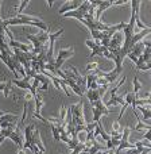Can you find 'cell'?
I'll return each mask as SVG.
<instances>
[{"label":"cell","mask_w":151,"mask_h":154,"mask_svg":"<svg viewBox=\"0 0 151 154\" xmlns=\"http://www.w3.org/2000/svg\"><path fill=\"white\" fill-rule=\"evenodd\" d=\"M92 112H93V122H100V118L103 116V115H108L111 114L112 111H109L108 107L104 104V101L101 100H96L95 103L92 104Z\"/></svg>","instance_id":"cell-1"},{"label":"cell","mask_w":151,"mask_h":154,"mask_svg":"<svg viewBox=\"0 0 151 154\" xmlns=\"http://www.w3.org/2000/svg\"><path fill=\"white\" fill-rule=\"evenodd\" d=\"M76 53L74 48H66V49H61V50L58 51V56H57V58L54 60V66H56V69H61L62 65H64V62L66 61L68 58H70V57H73Z\"/></svg>","instance_id":"cell-2"},{"label":"cell","mask_w":151,"mask_h":154,"mask_svg":"<svg viewBox=\"0 0 151 154\" xmlns=\"http://www.w3.org/2000/svg\"><path fill=\"white\" fill-rule=\"evenodd\" d=\"M123 42H124V35H123V30H122V31H117L112 35V38L109 39V45H108V48H107V50L122 48Z\"/></svg>","instance_id":"cell-3"},{"label":"cell","mask_w":151,"mask_h":154,"mask_svg":"<svg viewBox=\"0 0 151 154\" xmlns=\"http://www.w3.org/2000/svg\"><path fill=\"white\" fill-rule=\"evenodd\" d=\"M35 126L34 123H30V125H27L26 127H24V141H23V149H30L32 145V131H34Z\"/></svg>","instance_id":"cell-4"},{"label":"cell","mask_w":151,"mask_h":154,"mask_svg":"<svg viewBox=\"0 0 151 154\" xmlns=\"http://www.w3.org/2000/svg\"><path fill=\"white\" fill-rule=\"evenodd\" d=\"M8 138L11 139V141L14 142V143L16 145V146L19 147V149H23V134H22V130H20V126H16L15 130L12 131V133L8 135Z\"/></svg>","instance_id":"cell-5"},{"label":"cell","mask_w":151,"mask_h":154,"mask_svg":"<svg viewBox=\"0 0 151 154\" xmlns=\"http://www.w3.org/2000/svg\"><path fill=\"white\" fill-rule=\"evenodd\" d=\"M81 0H73V2H68V3H65L64 5H62L61 8H59V15H64V14H66V12H72V11H76L77 8L81 5Z\"/></svg>","instance_id":"cell-6"},{"label":"cell","mask_w":151,"mask_h":154,"mask_svg":"<svg viewBox=\"0 0 151 154\" xmlns=\"http://www.w3.org/2000/svg\"><path fill=\"white\" fill-rule=\"evenodd\" d=\"M11 82H12V84H15L16 87L19 88V89L29 91V92L32 95V97L35 96V92L32 91V85L30 84V81H27V80H24V79H22V80H16V79H14V80H11Z\"/></svg>","instance_id":"cell-7"},{"label":"cell","mask_w":151,"mask_h":154,"mask_svg":"<svg viewBox=\"0 0 151 154\" xmlns=\"http://www.w3.org/2000/svg\"><path fill=\"white\" fill-rule=\"evenodd\" d=\"M111 5H112V2H101L100 0L97 8H96V11H95V22H100L101 14H103L105 10H108Z\"/></svg>","instance_id":"cell-8"},{"label":"cell","mask_w":151,"mask_h":154,"mask_svg":"<svg viewBox=\"0 0 151 154\" xmlns=\"http://www.w3.org/2000/svg\"><path fill=\"white\" fill-rule=\"evenodd\" d=\"M32 143H34L41 152H43V153L46 152V147H45V145H43L42 139H41V133L37 128H34V131H32Z\"/></svg>","instance_id":"cell-9"},{"label":"cell","mask_w":151,"mask_h":154,"mask_svg":"<svg viewBox=\"0 0 151 154\" xmlns=\"http://www.w3.org/2000/svg\"><path fill=\"white\" fill-rule=\"evenodd\" d=\"M85 95H86V97H88V100H89L90 106H92V104L95 103L96 100H100V99H101L98 89H86Z\"/></svg>","instance_id":"cell-10"},{"label":"cell","mask_w":151,"mask_h":154,"mask_svg":"<svg viewBox=\"0 0 151 154\" xmlns=\"http://www.w3.org/2000/svg\"><path fill=\"white\" fill-rule=\"evenodd\" d=\"M64 81H65V84H66L68 87H70V88H72V89H73V92H74L76 95H78L80 97H82V96H84V92H82V91L80 89V87L76 84L74 81H73L72 79H69V77H66V79H65Z\"/></svg>","instance_id":"cell-11"},{"label":"cell","mask_w":151,"mask_h":154,"mask_svg":"<svg viewBox=\"0 0 151 154\" xmlns=\"http://www.w3.org/2000/svg\"><path fill=\"white\" fill-rule=\"evenodd\" d=\"M143 50H144V45H143V42H138L136 45H134V48H132V49H131L130 54H132L134 57L139 58V57L142 56V53H143Z\"/></svg>","instance_id":"cell-12"},{"label":"cell","mask_w":151,"mask_h":154,"mask_svg":"<svg viewBox=\"0 0 151 154\" xmlns=\"http://www.w3.org/2000/svg\"><path fill=\"white\" fill-rule=\"evenodd\" d=\"M105 104L107 107L108 106H123V104H124V100H123V96H117V95H113V96H111V99H109L108 101H107V103H104Z\"/></svg>","instance_id":"cell-13"},{"label":"cell","mask_w":151,"mask_h":154,"mask_svg":"<svg viewBox=\"0 0 151 154\" xmlns=\"http://www.w3.org/2000/svg\"><path fill=\"white\" fill-rule=\"evenodd\" d=\"M34 100H35V114L34 115H41V109H42V106H43L42 97H41L38 93H35Z\"/></svg>","instance_id":"cell-14"},{"label":"cell","mask_w":151,"mask_h":154,"mask_svg":"<svg viewBox=\"0 0 151 154\" xmlns=\"http://www.w3.org/2000/svg\"><path fill=\"white\" fill-rule=\"evenodd\" d=\"M136 108H138V107H136ZM139 109H140L142 115H143V118H142V122H147L149 119H151L150 106H146V107H139Z\"/></svg>","instance_id":"cell-15"},{"label":"cell","mask_w":151,"mask_h":154,"mask_svg":"<svg viewBox=\"0 0 151 154\" xmlns=\"http://www.w3.org/2000/svg\"><path fill=\"white\" fill-rule=\"evenodd\" d=\"M10 89H11V81H2L0 82V91L4 92V97L10 96Z\"/></svg>","instance_id":"cell-16"},{"label":"cell","mask_w":151,"mask_h":154,"mask_svg":"<svg viewBox=\"0 0 151 154\" xmlns=\"http://www.w3.org/2000/svg\"><path fill=\"white\" fill-rule=\"evenodd\" d=\"M35 37H37V39L39 41L42 45H45L46 42H49V37H50V34H49V31H41L39 34H35Z\"/></svg>","instance_id":"cell-17"},{"label":"cell","mask_w":151,"mask_h":154,"mask_svg":"<svg viewBox=\"0 0 151 154\" xmlns=\"http://www.w3.org/2000/svg\"><path fill=\"white\" fill-rule=\"evenodd\" d=\"M19 118L16 116V115H11V114H4L2 118H0V122H8V123H16V120H18Z\"/></svg>","instance_id":"cell-18"},{"label":"cell","mask_w":151,"mask_h":154,"mask_svg":"<svg viewBox=\"0 0 151 154\" xmlns=\"http://www.w3.org/2000/svg\"><path fill=\"white\" fill-rule=\"evenodd\" d=\"M140 89H142V82L138 80V76H135V77H134V92H132V93L135 95L136 99H138Z\"/></svg>","instance_id":"cell-19"},{"label":"cell","mask_w":151,"mask_h":154,"mask_svg":"<svg viewBox=\"0 0 151 154\" xmlns=\"http://www.w3.org/2000/svg\"><path fill=\"white\" fill-rule=\"evenodd\" d=\"M107 50V48H104V46H96L95 49L92 50V53H90V57H96V56H100V57H103V54H104V51Z\"/></svg>","instance_id":"cell-20"},{"label":"cell","mask_w":151,"mask_h":154,"mask_svg":"<svg viewBox=\"0 0 151 154\" xmlns=\"http://www.w3.org/2000/svg\"><path fill=\"white\" fill-rule=\"evenodd\" d=\"M66 112H68V108L64 106V104H62V106H61V111H59V116H58V118H59V120H61V122L64 123V126H66V125H65V116H66Z\"/></svg>","instance_id":"cell-21"},{"label":"cell","mask_w":151,"mask_h":154,"mask_svg":"<svg viewBox=\"0 0 151 154\" xmlns=\"http://www.w3.org/2000/svg\"><path fill=\"white\" fill-rule=\"evenodd\" d=\"M135 130L136 131H142V130L147 131V130H151V127H150V125H144L143 122H138V125L135 126Z\"/></svg>","instance_id":"cell-22"},{"label":"cell","mask_w":151,"mask_h":154,"mask_svg":"<svg viewBox=\"0 0 151 154\" xmlns=\"http://www.w3.org/2000/svg\"><path fill=\"white\" fill-rule=\"evenodd\" d=\"M29 3H30L29 0H24V2H22V3H20V5L18 7V10H16V15H20V14L23 12L24 8H26L27 5H29Z\"/></svg>","instance_id":"cell-23"},{"label":"cell","mask_w":151,"mask_h":154,"mask_svg":"<svg viewBox=\"0 0 151 154\" xmlns=\"http://www.w3.org/2000/svg\"><path fill=\"white\" fill-rule=\"evenodd\" d=\"M98 66L97 62H90V64H86V66H85V69H86V72H89V70H96Z\"/></svg>","instance_id":"cell-24"},{"label":"cell","mask_w":151,"mask_h":154,"mask_svg":"<svg viewBox=\"0 0 151 154\" xmlns=\"http://www.w3.org/2000/svg\"><path fill=\"white\" fill-rule=\"evenodd\" d=\"M112 131H117V133H120V123L119 122H113V125H112Z\"/></svg>","instance_id":"cell-25"},{"label":"cell","mask_w":151,"mask_h":154,"mask_svg":"<svg viewBox=\"0 0 151 154\" xmlns=\"http://www.w3.org/2000/svg\"><path fill=\"white\" fill-rule=\"evenodd\" d=\"M125 0H117V2H112V5H122V4H125Z\"/></svg>","instance_id":"cell-26"},{"label":"cell","mask_w":151,"mask_h":154,"mask_svg":"<svg viewBox=\"0 0 151 154\" xmlns=\"http://www.w3.org/2000/svg\"><path fill=\"white\" fill-rule=\"evenodd\" d=\"M18 154H26V150H24V149H19L18 150Z\"/></svg>","instance_id":"cell-27"},{"label":"cell","mask_w":151,"mask_h":154,"mask_svg":"<svg viewBox=\"0 0 151 154\" xmlns=\"http://www.w3.org/2000/svg\"><path fill=\"white\" fill-rule=\"evenodd\" d=\"M47 5H49V7H53V0H49V2H47Z\"/></svg>","instance_id":"cell-28"},{"label":"cell","mask_w":151,"mask_h":154,"mask_svg":"<svg viewBox=\"0 0 151 154\" xmlns=\"http://www.w3.org/2000/svg\"><path fill=\"white\" fill-rule=\"evenodd\" d=\"M4 139H5V138L2 135V134H0V143H3V141H4Z\"/></svg>","instance_id":"cell-29"},{"label":"cell","mask_w":151,"mask_h":154,"mask_svg":"<svg viewBox=\"0 0 151 154\" xmlns=\"http://www.w3.org/2000/svg\"><path fill=\"white\" fill-rule=\"evenodd\" d=\"M4 114H7V111H2V109H0V118H2Z\"/></svg>","instance_id":"cell-30"}]
</instances>
